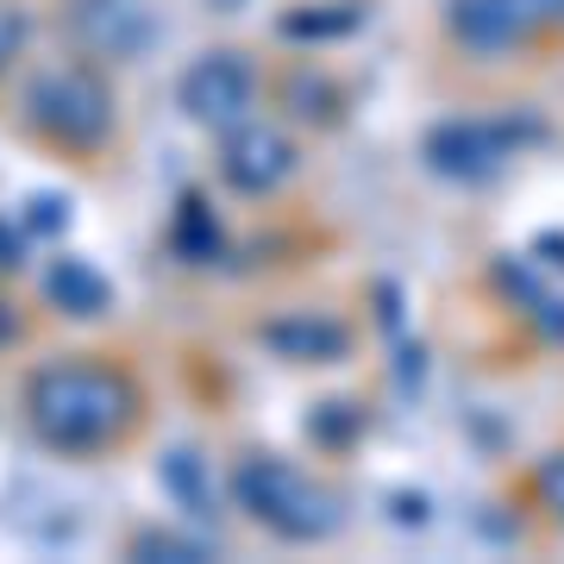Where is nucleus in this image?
Here are the masks:
<instances>
[{
    "label": "nucleus",
    "mask_w": 564,
    "mask_h": 564,
    "mask_svg": "<svg viewBox=\"0 0 564 564\" xmlns=\"http://www.w3.org/2000/svg\"><path fill=\"white\" fill-rule=\"evenodd\" d=\"M540 489H545V502L564 514V458H552V464L540 470Z\"/></svg>",
    "instance_id": "1a4fd4ad"
},
{
    "label": "nucleus",
    "mask_w": 564,
    "mask_h": 564,
    "mask_svg": "<svg viewBox=\"0 0 564 564\" xmlns=\"http://www.w3.org/2000/svg\"><path fill=\"white\" fill-rule=\"evenodd\" d=\"M239 502L251 508V521H263L282 540H314L333 527V508L307 477H295L282 458H245L239 464Z\"/></svg>",
    "instance_id": "7ed1b4c3"
},
{
    "label": "nucleus",
    "mask_w": 564,
    "mask_h": 564,
    "mask_svg": "<svg viewBox=\"0 0 564 564\" xmlns=\"http://www.w3.org/2000/svg\"><path fill=\"white\" fill-rule=\"evenodd\" d=\"M220 170H226L232 188H245V195H270V188H282V182L295 176V144L282 139V132H270V126L239 120L226 132Z\"/></svg>",
    "instance_id": "423d86ee"
},
{
    "label": "nucleus",
    "mask_w": 564,
    "mask_h": 564,
    "mask_svg": "<svg viewBox=\"0 0 564 564\" xmlns=\"http://www.w3.org/2000/svg\"><path fill=\"white\" fill-rule=\"evenodd\" d=\"M20 51H25V13H20V7H0V76L13 69Z\"/></svg>",
    "instance_id": "6e6552de"
},
{
    "label": "nucleus",
    "mask_w": 564,
    "mask_h": 564,
    "mask_svg": "<svg viewBox=\"0 0 564 564\" xmlns=\"http://www.w3.org/2000/svg\"><path fill=\"white\" fill-rule=\"evenodd\" d=\"M545 20H564V0H452V39L470 57H502Z\"/></svg>",
    "instance_id": "20e7f679"
},
{
    "label": "nucleus",
    "mask_w": 564,
    "mask_h": 564,
    "mask_svg": "<svg viewBox=\"0 0 564 564\" xmlns=\"http://www.w3.org/2000/svg\"><path fill=\"white\" fill-rule=\"evenodd\" d=\"M113 126H120V107H113V88H107L95 69L82 63H57V69H39L25 82V132L63 158H101L113 144Z\"/></svg>",
    "instance_id": "f03ea898"
},
{
    "label": "nucleus",
    "mask_w": 564,
    "mask_h": 564,
    "mask_svg": "<svg viewBox=\"0 0 564 564\" xmlns=\"http://www.w3.org/2000/svg\"><path fill=\"white\" fill-rule=\"evenodd\" d=\"M251 95H258V76L239 51H214L182 76V107L202 126H239L251 113Z\"/></svg>",
    "instance_id": "39448f33"
},
{
    "label": "nucleus",
    "mask_w": 564,
    "mask_h": 564,
    "mask_svg": "<svg viewBox=\"0 0 564 564\" xmlns=\"http://www.w3.org/2000/svg\"><path fill=\"white\" fill-rule=\"evenodd\" d=\"M44 295H51L63 314H101V307H107V282L95 276L88 263L63 258V263H51V270H44Z\"/></svg>",
    "instance_id": "0eeeda50"
},
{
    "label": "nucleus",
    "mask_w": 564,
    "mask_h": 564,
    "mask_svg": "<svg viewBox=\"0 0 564 564\" xmlns=\"http://www.w3.org/2000/svg\"><path fill=\"white\" fill-rule=\"evenodd\" d=\"M139 383L113 358H57L25 377V426L63 458H101L139 426Z\"/></svg>",
    "instance_id": "f257e3e1"
}]
</instances>
